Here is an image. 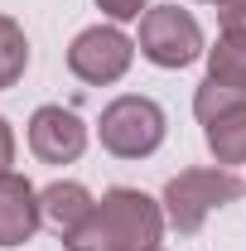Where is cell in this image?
<instances>
[{"label":"cell","mask_w":246,"mask_h":251,"mask_svg":"<svg viewBox=\"0 0 246 251\" xmlns=\"http://www.w3.org/2000/svg\"><path fill=\"white\" fill-rule=\"evenodd\" d=\"M39 208H44V222L49 227H58L63 237L73 232V227H82V218L92 213V193L82 184H73V179H58V184H49L44 193H39Z\"/></svg>","instance_id":"9"},{"label":"cell","mask_w":246,"mask_h":251,"mask_svg":"<svg viewBox=\"0 0 246 251\" xmlns=\"http://www.w3.org/2000/svg\"><path fill=\"white\" fill-rule=\"evenodd\" d=\"M101 150H111L116 159H145L164 145V111L150 97H116L101 111Z\"/></svg>","instance_id":"3"},{"label":"cell","mask_w":246,"mask_h":251,"mask_svg":"<svg viewBox=\"0 0 246 251\" xmlns=\"http://www.w3.org/2000/svg\"><path fill=\"white\" fill-rule=\"evenodd\" d=\"M130 58H135V44H130L121 29H111V25H92V29H82L68 44V68H73V77L87 82V87H111V82H121Z\"/></svg>","instance_id":"6"},{"label":"cell","mask_w":246,"mask_h":251,"mask_svg":"<svg viewBox=\"0 0 246 251\" xmlns=\"http://www.w3.org/2000/svg\"><path fill=\"white\" fill-rule=\"evenodd\" d=\"M217 5H222V0H217Z\"/></svg>","instance_id":"15"},{"label":"cell","mask_w":246,"mask_h":251,"mask_svg":"<svg viewBox=\"0 0 246 251\" xmlns=\"http://www.w3.org/2000/svg\"><path fill=\"white\" fill-rule=\"evenodd\" d=\"M44 222L39 193L29 179H20L15 169L0 174V247H25Z\"/></svg>","instance_id":"8"},{"label":"cell","mask_w":246,"mask_h":251,"mask_svg":"<svg viewBox=\"0 0 246 251\" xmlns=\"http://www.w3.org/2000/svg\"><path fill=\"white\" fill-rule=\"evenodd\" d=\"M242 193V179L232 174V169H184V174H174L169 184H164V222L174 227V232H198L213 208L222 203H232Z\"/></svg>","instance_id":"2"},{"label":"cell","mask_w":246,"mask_h":251,"mask_svg":"<svg viewBox=\"0 0 246 251\" xmlns=\"http://www.w3.org/2000/svg\"><path fill=\"white\" fill-rule=\"evenodd\" d=\"M164 237V203L140 188H111L82 227L63 237V251H159Z\"/></svg>","instance_id":"1"},{"label":"cell","mask_w":246,"mask_h":251,"mask_svg":"<svg viewBox=\"0 0 246 251\" xmlns=\"http://www.w3.org/2000/svg\"><path fill=\"white\" fill-rule=\"evenodd\" d=\"M213 5H217V0H213Z\"/></svg>","instance_id":"16"},{"label":"cell","mask_w":246,"mask_h":251,"mask_svg":"<svg viewBox=\"0 0 246 251\" xmlns=\"http://www.w3.org/2000/svg\"><path fill=\"white\" fill-rule=\"evenodd\" d=\"M140 53L154 63V68H188L198 63L208 49H203V29L198 20L179 10V5H154L140 20Z\"/></svg>","instance_id":"5"},{"label":"cell","mask_w":246,"mask_h":251,"mask_svg":"<svg viewBox=\"0 0 246 251\" xmlns=\"http://www.w3.org/2000/svg\"><path fill=\"white\" fill-rule=\"evenodd\" d=\"M29 150L44 164H73V159L87 150V126L77 111H68V106H39L29 116Z\"/></svg>","instance_id":"7"},{"label":"cell","mask_w":246,"mask_h":251,"mask_svg":"<svg viewBox=\"0 0 246 251\" xmlns=\"http://www.w3.org/2000/svg\"><path fill=\"white\" fill-rule=\"evenodd\" d=\"M10 164H15V130L0 116V174H10Z\"/></svg>","instance_id":"14"},{"label":"cell","mask_w":246,"mask_h":251,"mask_svg":"<svg viewBox=\"0 0 246 251\" xmlns=\"http://www.w3.org/2000/svg\"><path fill=\"white\" fill-rule=\"evenodd\" d=\"M193 111L203 121V135H208V150L217 155V164H246V92L203 82L193 92Z\"/></svg>","instance_id":"4"},{"label":"cell","mask_w":246,"mask_h":251,"mask_svg":"<svg viewBox=\"0 0 246 251\" xmlns=\"http://www.w3.org/2000/svg\"><path fill=\"white\" fill-rule=\"evenodd\" d=\"M217 20H222V34L246 39V0H222L217 5Z\"/></svg>","instance_id":"12"},{"label":"cell","mask_w":246,"mask_h":251,"mask_svg":"<svg viewBox=\"0 0 246 251\" xmlns=\"http://www.w3.org/2000/svg\"><path fill=\"white\" fill-rule=\"evenodd\" d=\"M203 58H208V82H222V87L246 92V39L217 34V44L203 53Z\"/></svg>","instance_id":"10"},{"label":"cell","mask_w":246,"mask_h":251,"mask_svg":"<svg viewBox=\"0 0 246 251\" xmlns=\"http://www.w3.org/2000/svg\"><path fill=\"white\" fill-rule=\"evenodd\" d=\"M97 10H106L111 20H140L145 0H97Z\"/></svg>","instance_id":"13"},{"label":"cell","mask_w":246,"mask_h":251,"mask_svg":"<svg viewBox=\"0 0 246 251\" xmlns=\"http://www.w3.org/2000/svg\"><path fill=\"white\" fill-rule=\"evenodd\" d=\"M25 68H29V39L10 15H0V92L15 87L25 77Z\"/></svg>","instance_id":"11"}]
</instances>
